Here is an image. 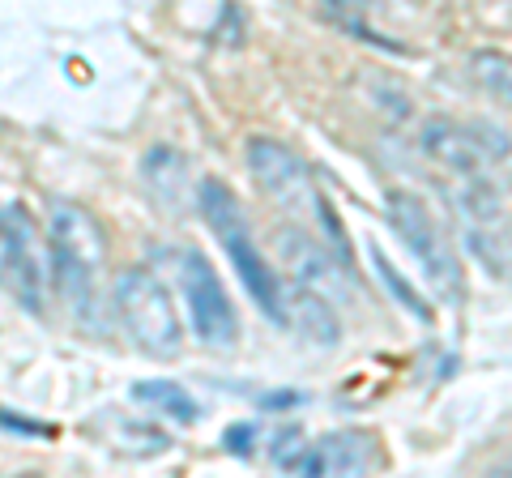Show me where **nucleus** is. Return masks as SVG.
<instances>
[{"label":"nucleus","instance_id":"f257e3e1","mask_svg":"<svg viewBox=\"0 0 512 478\" xmlns=\"http://www.w3.org/2000/svg\"><path fill=\"white\" fill-rule=\"evenodd\" d=\"M244 158H248L252 180L261 184V193L274 201L282 214H291L295 227L312 222L320 244H325L342 265H350L346 227H342V218L333 214V205L325 201V193L316 188L312 167L303 163L291 146H282V141H274V137H248Z\"/></svg>","mask_w":512,"mask_h":478},{"label":"nucleus","instance_id":"f03ea898","mask_svg":"<svg viewBox=\"0 0 512 478\" xmlns=\"http://www.w3.org/2000/svg\"><path fill=\"white\" fill-rule=\"evenodd\" d=\"M47 248H52V282L82 321L99 312V269L107 261V231L86 205L52 201L47 214Z\"/></svg>","mask_w":512,"mask_h":478},{"label":"nucleus","instance_id":"7ed1b4c3","mask_svg":"<svg viewBox=\"0 0 512 478\" xmlns=\"http://www.w3.org/2000/svg\"><path fill=\"white\" fill-rule=\"evenodd\" d=\"M197 210L205 214V222H210V231L218 235L222 252H227V261L235 269V278L244 282V291L256 299V308H261L269 321L286 325V312H282V291L286 282L274 265H269V257L261 252V244H256L252 235V222L244 214V205H239V197L231 193L222 180H214V175H205V180L197 184Z\"/></svg>","mask_w":512,"mask_h":478},{"label":"nucleus","instance_id":"20e7f679","mask_svg":"<svg viewBox=\"0 0 512 478\" xmlns=\"http://www.w3.org/2000/svg\"><path fill=\"white\" fill-rule=\"evenodd\" d=\"M384 214H389V227L397 231V239L410 248V257L419 261V269L427 274L431 291H436L444 304H466L461 257H457V248L448 244L436 214L427 210V201L419 193H406V188H393V193L384 197Z\"/></svg>","mask_w":512,"mask_h":478},{"label":"nucleus","instance_id":"39448f33","mask_svg":"<svg viewBox=\"0 0 512 478\" xmlns=\"http://www.w3.org/2000/svg\"><path fill=\"white\" fill-rule=\"evenodd\" d=\"M116 312L146 355L154 359H175L184 346V321L180 308L167 291V282L150 274V269H124L116 278Z\"/></svg>","mask_w":512,"mask_h":478},{"label":"nucleus","instance_id":"423d86ee","mask_svg":"<svg viewBox=\"0 0 512 478\" xmlns=\"http://www.w3.org/2000/svg\"><path fill=\"white\" fill-rule=\"evenodd\" d=\"M180 291L188 304V325L210 350H231L239 342V316L222 286L218 269L201 257V252H184L180 257Z\"/></svg>","mask_w":512,"mask_h":478},{"label":"nucleus","instance_id":"0eeeda50","mask_svg":"<svg viewBox=\"0 0 512 478\" xmlns=\"http://www.w3.org/2000/svg\"><path fill=\"white\" fill-rule=\"evenodd\" d=\"M274 257L282 265L286 282L303 286V291H312L320 299H329V304H338V299L350 295V282H346V265L333 257V252L320 244V239L308 231V227H274Z\"/></svg>","mask_w":512,"mask_h":478},{"label":"nucleus","instance_id":"6e6552de","mask_svg":"<svg viewBox=\"0 0 512 478\" xmlns=\"http://www.w3.org/2000/svg\"><path fill=\"white\" fill-rule=\"evenodd\" d=\"M372 436L367 432H329L303 449L291 478H367L372 474Z\"/></svg>","mask_w":512,"mask_h":478},{"label":"nucleus","instance_id":"1a4fd4ad","mask_svg":"<svg viewBox=\"0 0 512 478\" xmlns=\"http://www.w3.org/2000/svg\"><path fill=\"white\" fill-rule=\"evenodd\" d=\"M419 150L436 167L453 171L457 180H483V171H487V154L478 146L474 129L470 124H457L453 116H427L419 124Z\"/></svg>","mask_w":512,"mask_h":478},{"label":"nucleus","instance_id":"9d476101","mask_svg":"<svg viewBox=\"0 0 512 478\" xmlns=\"http://www.w3.org/2000/svg\"><path fill=\"white\" fill-rule=\"evenodd\" d=\"M282 282H286V278H282ZM282 312H286V325H295L299 338H308L312 346L333 350V346L342 342L338 308H333L329 299L303 291V286H295V282H286V291H282Z\"/></svg>","mask_w":512,"mask_h":478},{"label":"nucleus","instance_id":"9b49d317","mask_svg":"<svg viewBox=\"0 0 512 478\" xmlns=\"http://www.w3.org/2000/svg\"><path fill=\"white\" fill-rule=\"evenodd\" d=\"M133 402L150 406L154 414H163V419H171V423H184V427H192L201 419L197 397H192L188 389H180L175 380H137V385H133Z\"/></svg>","mask_w":512,"mask_h":478},{"label":"nucleus","instance_id":"f8f14e48","mask_svg":"<svg viewBox=\"0 0 512 478\" xmlns=\"http://www.w3.org/2000/svg\"><path fill=\"white\" fill-rule=\"evenodd\" d=\"M466 252L487 269L491 278H508L512 274V244L500 227H461Z\"/></svg>","mask_w":512,"mask_h":478},{"label":"nucleus","instance_id":"ddd939ff","mask_svg":"<svg viewBox=\"0 0 512 478\" xmlns=\"http://www.w3.org/2000/svg\"><path fill=\"white\" fill-rule=\"evenodd\" d=\"M367 257H372L376 274H380V282H384V291H389V295L397 299V304H402V308L414 316V321H427V325H431V308H427V299H423L419 291H414V282L402 274V269H393V261L384 257V252H380L376 244L367 248Z\"/></svg>","mask_w":512,"mask_h":478},{"label":"nucleus","instance_id":"4468645a","mask_svg":"<svg viewBox=\"0 0 512 478\" xmlns=\"http://www.w3.org/2000/svg\"><path fill=\"white\" fill-rule=\"evenodd\" d=\"M470 73L478 77V86H483L491 99L512 107V52H474Z\"/></svg>","mask_w":512,"mask_h":478},{"label":"nucleus","instance_id":"2eb2a0df","mask_svg":"<svg viewBox=\"0 0 512 478\" xmlns=\"http://www.w3.org/2000/svg\"><path fill=\"white\" fill-rule=\"evenodd\" d=\"M0 286L30 312V282H26V269L18 257V239H13V231L5 222H0Z\"/></svg>","mask_w":512,"mask_h":478},{"label":"nucleus","instance_id":"dca6fc26","mask_svg":"<svg viewBox=\"0 0 512 478\" xmlns=\"http://www.w3.org/2000/svg\"><path fill=\"white\" fill-rule=\"evenodd\" d=\"M184 171H188V167H184V158L167 171V167H163V150H150V154H146V180L154 184V193L163 197V201H180V184L188 180Z\"/></svg>","mask_w":512,"mask_h":478},{"label":"nucleus","instance_id":"f3484780","mask_svg":"<svg viewBox=\"0 0 512 478\" xmlns=\"http://www.w3.org/2000/svg\"><path fill=\"white\" fill-rule=\"evenodd\" d=\"M120 444L124 449H133V453H167L171 449V440L158 432L154 423H124L120 427Z\"/></svg>","mask_w":512,"mask_h":478},{"label":"nucleus","instance_id":"a211bd4d","mask_svg":"<svg viewBox=\"0 0 512 478\" xmlns=\"http://www.w3.org/2000/svg\"><path fill=\"white\" fill-rule=\"evenodd\" d=\"M252 432H256V427H231V432H227V444H231L235 453H248L244 444H248V436H252Z\"/></svg>","mask_w":512,"mask_h":478},{"label":"nucleus","instance_id":"6ab92c4d","mask_svg":"<svg viewBox=\"0 0 512 478\" xmlns=\"http://www.w3.org/2000/svg\"><path fill=\"white\" fill-rule=\"evenodd\" d=\"M483 478H512V453L508 457H500L495 466H487V474Z\"/></svg>","mask_w":512,"mask_h":478},{"label":"nucleus","instance_id":"aec40b11","mask_svg":"<svg viewBox=\"0 0 512 478\" xmlns=\"http://www.w3.org/2000/svg\"><path fill=\"white\" fill-rule=\"evenodd\" d=\"M26 478H35V474H26Z\"/></svg>","mask_w":512,"mask_h":478}]
</instances>
